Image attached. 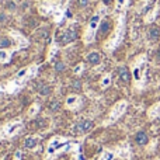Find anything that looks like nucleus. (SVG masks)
I'll return each instance as SVG.
<instances>
[{"instance_id":"nucleus-19","label":"nucleus","mask_w":160,"mask_h":160,"mask_svg":"<svg viewBox=\"0 0 160 160\" xmlns=\"http://www.w3.org/2000/svg\"><path fill=\"white\" fill-rule=\"evenodd\" d=\"M75 100H76V98H75V97H70V98H69V101H68V102H69V104H72V102H73V101H75Z\"/></svg>"},{"instance_id":"nucleus-2","label":"nucleus","mask_w":160,"mask_h":160,"mask_svg":"<svg viewBox=\"0 0 160 160\" xmlns=\"http://www.w3.org/2000/svg\"><path fill=\"white\" fill-rule=\"evenodd\" d=\"M91 128H93V122L91 121H83L78 124L75 127V131L76 132H87V131H90Z\"/></svg>"},{"instance_id":"nucleus-3","label":"nucleus","mask_w":160,"mask_h":160,"mask_svg":"<svg viewBox=\"0 0 160 160\" xmlns=\"http://www.w3.org/2000/svg\"><path fill=\"white\" fill-rule=\"evenodd\" d=\"M110 30H111V21L110 20H104V21H101L100 28H98V32L101 34V35H104V34L110 32Z\"/></svg>"},{"instance_id":"nucleus-11","label":"nucleus","mask_w":160,"mask_h":160,"mask_svg":"<svg viewBox=\"0 0 160 160\" xmlns=\"http://www.w3.org/2000/svg\"><path fill=\"white\" fill-rule=\"evenodd\" d=\"M39 93H41L42 96H47V94H49V93H51V88L48 87V86H44V87H41Z\"/></svg>"},{"instance_id":"nucleus-16","label":"nucleus","mask_w":160,"mask_h":160,"mask_svg":"<svg viewBox=\"0 0 160 160\" xmlns=\"http://www.w3.org/2000/svg\"><path fill=\"white\" fill-rule=\"evenodd\" d=\"M24 75H25V70H21V72L17 73V78H21V76H24Z\"/></svg>"},{"instance_id":"nucleus-6","label":"nucleus","mask_w":160,"mask_h":160,"mask_svg":"<svg viewBox=\"0 0 160 160\" xmlns=\"http://www.w3.org/2000/svg\"><path fill=\"white\" fill-rule=\"evenodd\" d=\"M135 141L138 145H146L148 141H149V138H148V135L145 132H138L135 136Z\"/></svg>"},{"instance_id":"nucleus-5","label":"nucleus","mask_w":160,"mask_h":160,"mask_svg":"<svg viewBox=\"0 0 160 160\" xmlns=\"http://www.w3.org/2000/svg\"><path fill=\"white\" fill-rule=\"evenodd\" d=\"M118 73H119V79L122 80V82H125V83H128L129 82V72H128V69L125 66H121L118 69Z\"/></svg>"},{"instance_id":"nucleus-12","label":"nucleus","mask_w":160,"mask_h":160,"mask_svg":"<svg viewBox=\"0 0 160 160\" xmlns=\"http://www.w3.org/2000/svg\"><path fill=\"white\" fill-rule=\"evenodd\" d=\"M63 69H65V65L62 63V62H58V63L55 65V70H56V72H62Z\"/></svg>"},{"instance_id":"nucleus-20","label":"nucleus","mask_w":160,"mask_h":160,"mask_svg":"<svg viewBox=\"0 0 160 160\" xmlns=\"http://www.w3.org/2000/svg\"><path fill=\"white\" fill-rule=\"evenodd\" d=\"M124 3H125V0H118V6H119V7H121Z\"/></svg>"},{"instance_id":"nucleus-9","label":"nucleus","mask_w":160,"mask_h":160,"mask_svg":"<svg viewBox=\"0 0 160 160\" xmlns=\"http://www.w3.org/2000/svg\"><path fill=\"white\" fill-rule=\"evenodd\" d=\"M37 145V141L34 138H30V139H27V141H25V146L27 148H34Z\"/></svg>"},{"instance_id":"nucleus-10","label":"nucleus","mask_w":160,"mask_h":160,"mask_svg":"<svg viewBox=\"0 0 160 160\" xmlns=\"http://www.w3.org/2000/svg\"><path fill=\"white\" fill-rule=\"evenodd\" d=\"M49 107L52 111H58L59 108H61V104H59V101H53V102H51Z\"/></svg>"},{"instance_id":"nucleus-7","label":"nucleus","mask_w":160,"mask_h":160,"mask_svg":"<svg viewBox=\"0 0 160 160\" xmlns=\"http://www.w3.org/2000/svg\"><path fill=\"white\" fill-rule=\"evenodd\" d=\"M160 35V28L159 27H152L149 30V38L150 39H158Z\"/></svg>"},{"instance_id":"nucleus-4","label":"nucleus","mask_w":160,"mask_h":160,"mask_svg":"<svg viewBox=\"0 0 160 160\" xmlns=\"http://www.w3.org/2000/svg\"><path fill=\"white\" fill-rule=\"evenodd\" d=\"M86 59H87V62H88V63H91V65H98L100 61H101V58H100V53H98V52H91V53H88Z\"/></svg>"},{"instance_id":"nucleus-15","label":"nucleus","mask_w":160,"mask_h":160,"mask_svg":"<svg viewBox=\"0 0 160 160\" xmlns=\"http://www.w3.org/2000/svg\"><path fill=\"white\" fill-rule=\"evenodd\" d=\"M87 4H88V0H79V6H82V7H84Z\"/></svg>"},{"instance_id":"nucleus-21","label":"nucleus","mask_w":160,"mask_h":160,"mask_svg":"<svg viewBox=\"0 0 160 160\" xmlns=\"http://www.w3.org/2000/svg\"><path fill=\"white\" fill-rule=\"evenodd\" d=\"M108 83H110V79H108V78H107V79H105V80H104V86H105V84H108Z\"/></svg>"},{"instance_id":"nucleus-14","label":"nucleus","mask_w":160,"mask_h":160,"mask_svg":"<svg viewBox=\"0 0 160 160\" xmlns=\"http://www.w3.org/2000/svg\"><path fill=\"white\" fill-rule=\"evenodd\" d=\"M8 45H10L8 39H2V41H0V47H8Z\"/></svg>"},{"instance_id":"nucleus-18","label":"nucleus","mask_w":160,"mask_h":160,"mask_svg":"<svg viewBox=\"0 0 160 160\" xmlns=\"http://www.w3.org/2000/svg\"><path fill=\"white\" fill-rule=\"evenodd\" d=\"M73 86H75V87H80V82H75V83H73Z\"/></svg>"},{"instance_id":"nucleus-8","label":"nucleus","mask_w":160,"mask_h":160,"mask_svg":"<svg viewBox=\"0 0 160 160\" xmlns=\"http://www.w3.org/2000/svg\"><path fill=\"white\" fill-rule=\"evenodd\" d=\"M150 118H156V117H160V104H156L152 107V110H150L149 112Z\"/></svg>"},{"instance_id":"nucleus-1","label":"nucleus","mask_w":160,"mask_h":160,"mask_svg":"<svg viewBox=\"0 0 160 160\" xmlns=\"http://www.w3.org/2000/svg\"><path fill=\"white\" fill-rule=\"evenodd\" d=\"M76 32L73 30H68L63 32V35L61 37V42L62 44H69V42H73L76 39Z\"/></svg>"},{"instance_id":"nucleus-17","label":"nucleus","mask_w":160,"mask_h":160,"mask_svg":"<svg viewBox=\"0 0 160 160\" xmlns=\"http://www.w3.org/2000/svg\"><path fill=\"white\" fill-rule=\"evenodd\" d=\"M0 59H6V52H0Z\"/></svg>"},{"instance_id":"nucleus-22","label":"nucleus","mask_w":160,"mask_h":160,"mask_svg":"<svg viewBox=\"0 0 160 160\" xmlns=\"http://www.w3.org/2000/svg\"><path fill=\"white\" fill-rule=\"evenodd\" d=\"M159 58H160V51H159Z\"/></svg>"},{"instance_id":"nucleus-13","label":"nucleus","mask_w":160,"mask_h":160,"mask_svg":"<svg viewBox=\"0 0 160 160\" xmlns=\"http://www.w3.org/2000/svg\"><path fill=\"white\" fill-rule=\"evenodd\" d=\"M98 16H96V17H93V18H91V22H90V27L91 28H94V27H96V25H97V21H98Z\"/></svg>"}]
</instances>
